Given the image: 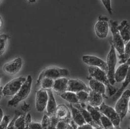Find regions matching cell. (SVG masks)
<instances>
[{"label": "cell", "mask_w": 130, "mask_h": 129, "mask_svg": "<svg viewBox=\"0 0 130 129\" xmlns=\"http://www.w3.org/2000/svg\"><path fill=\"white\" fill-rule=\"evenodd\" d=\"M91 76L98 81L102 83L106 86L109 91V96H113L118 91V89L111 84L106 73L100 68L90 66L88 68Z\"/></svg>", "instance_id": "6da1fadb"}, {"label": "cell", "mask_w": 130, "mask_h": 129, "mask_svg": "<svg viewBox=\"0 0 130 129\" xmlns=\"http://www.w3.org/2000/svg\"><path fill=\"white\" fill-rule=\"evenodd\" d=\"M32 83V78L30 75L28 76L26 80L24 83L22 87L12 99L8 102V105L15 106L21 101L24 100L28 96L30 93Z\"/></svg>", "instance_id": "7a4b0ae2"}, {"label": "cell", "mask_w": 130, "mask_h": 129, "mask_svg": "<svg viewBox=\"0 0 130 129\" xmlns=\"http://www.w3.org/2000/svg\"><path fill=\"white\" fill-rule=\"evenodd\" d=\"M110 43L111 45V49L107 57L106 63L108 69L107 76L110 83L112 85H113L116 82L115 79V68L117 62V59L116 53V49L111 40H110Z\"/></svg>", "instance_id": "3957f363"}, {"label": "cell", "mask_w": 130, "mask_h": 129, "mask_svg": "<svg viewBox=\"0 0 130 129\" xmlns=\"http://www.w3.org/2000/svg\"><path fill=\"white\" fill-rule=\"evenodd\" d=\"M130 98V90H127L123 92L116 104L115 109L119 115L121 121L128 112Z\"/></svg>", "instance_id": "277c9868"}, {"label": "cell", "mask_w": 130, "mask_h": 129, "mask_svg": "<svg viewBox=\"0 0 130 129\" xmlns=\"http://www.w3.org/2000/svg\"><path fill=\"white\" fill-rule=\"evenodd\" d=\"M69 75V72L66 69L56 67H50L41 73L38 80V83L40 84L41 79L44 77H48L55 80L60 78L67 77Z\"/></svg>", "instance_id": "5b68a950"}, {"label": "cell", "mask_w": 130, "mask_h": 129, "mask_svg": "<svg viewBox=\"0 0 130 129\" xmlns=\"http://www.w3.org/2000/svg\"><path fill=\"white\" fill-rule=\"evenodd\" d=\"M26 80V78L20 76L13 79L7 83L2 90L3 94L5 96L15 95Z\"/></svg>", "instance_id": "8992f818"}, {"label": "cell", "mask_w": 130, "mask_h": 129, "mask_svg": "<svg viewBox=\"0 0 130 129\" xmlns=\"http://www.w3.org/2000/svg\"><path fill=\"white\" fill-rule=\"evenodd\" d=\"M111 24V30L112 34V43L117 50L119 55L123 54L125 49V44L120 33L118 29V22L112 20L110 21Z\"/></svg>", "instance_id": "52a82bcc"}, {"label": "cell", "mask_w": 130, "mask_h": 129, "mask_svg": "<svg viewBox=\"0 0 130 129\" xmlns=\"http://www.w3.org/2000/svg\"><path fill=\"white\" fill-rule=\"evenodd\" d=\"M99 109L102 114L106 116L112 122L115 127H119L121 120L119 115L114 108L103 102Z\"/></svg>", "instance_id": "ba28073f"}, {"label": "cell", "mask_w": 130, "mask_h": 129, "mask_svg": "<svg viewBox=\"0 0 130 129\" xmlns=\"http://www.w3.org/2000/svg\"><path fill=\"white\" fill-rule=\"evenodd\" d=\"M108 19L106 17L100 16L95 25V30L96 36L100 39L106 38L108 33Z\"/></svg>", "instance_id": "9c48e42d"}, {"label": "cell", "mask_w": 130, "mask_h": 129, "mask_svg": "<svg viewBox=\"0 0 130 129\" xmlns=\"http://www.w3.org/2000/svg\"><path fill=\"white\" fill-rule=\"evenodd\" d=\"M82 59L83 62L85 64L100 68L106 73H108V69L106 62L100 58L93 56H83Z\"/></svg>", "instance_id": "30bf717a"}, {"label": "cell", "mask_w": 130, "mask_h": 129, "mask_svg": "<svg viewBox=\"0 0 130 129\" xmlns=\"http://www.w3.org/2000/svg\"><path fill=\"white\" fill-rule=\"evenodd\" d=\"M48 100L47 92L45 90L40 89L36 93V108L39 112L43 111L46 107Z\"/></svg>", "instance_id": "8fae6325"}, {"label": "cell", "mask_w": 130, "mask_h": 129, "mask_svg": "<svg viewBox=\"0 0 130 129\" xmlns=\"http://www.w3.org/2000/svg\"><path fill=\"white\" fill-rule=\"evenodd\" d=\"M82 91H84L89 93L91 90L81 80L69 79L67 91L77 93Z\"/></svg>", "instance_id": "7c38bea8"}, {"label": "cell", "mask_w": 130, "mask_h": 129, "mask_svg": "<svg viewBox=\"0 0 130 129\" xmlns=\"http://www.w3.org/2000/svg\"><path fill=\"white\" fill-rule=\"evenodd\" d=\"M23 60L19 57L4 65V71L8 74L15 75L19 72L22 67Z\"/></svg>", "instance_id": "4fadbf2b"}, {"label": "cell", "mask_w": 130, "mask_h": 129, "mask_svg": "<svg viewBox=\"0 0 130 129\" xmlns=\"http://www.w3.org/2000/svg\"><path fill=\"white\" fill-rule=\"evenodd\" d=\"M130 66V59L127 62L120 65L115 74V79L116 82H120L123 81L127 74Z\"/></svg>", "instance_id": "5bb4252c"}, {"label": "cell", "mask_w": 130, "mask_h": 129, "mask_svg": "<svg viewBox=\"0 0 130 129\" xmlns=\"http://www.w3.org/2000/svg\"><path fill=\"white\" fill-rule=\"evenodd\" d=\"M54 116L59 120H71V113L69 109L64 104L57 106Z\"/></svg>", "instance_id": "9a60e30c"}, {"label": "cell", "mask_w": 130, "mask_h": 129, "mask_svg": "<svg viewBox=\"0 0 130 129\" xmlns=\"http://www.w3.org/2000/svg\"><path fill=\"white\" fill-rule=\"evenodd\" d=\"M118 29L122 37L124 44H126L130 41V25L126 20H123L119 25L118 26Z\"/></svg>", "instance_id": "2e32d148"}, {"label": "cell", "mask_w": 130, "mask_h": 129, "mask_svg": "<svg viewBox=\"0 0 130 129\" xmlns=\"http://www.w3.org/2000/svg\"><path fill=\"white\" fill-rule=\"evenodd\" d=\"M88 79L89 80V87L91 90L96 93L101 94L103 98H107L105 95V85L92 77H89Z\"/></svg>", "instance_id": "e0dca14e"}, {"label": "cell", "mask_w": 130, "mask_h": 129, "mask_svg": "<svg viewBox=\"0 0 130 129\" xmlns=\"http://www.w3.org/2000/svg\"><path fill=\"white\" fill-rule=\"evenodd\" d=\"M69 108L71 111V115L73 118V120L78 126H82L83 125L86 124V122L83 117L80 111L77 108L74 106L72 104L70 103L68 104Z\"/></svg>", "instance_id": "ac0fdd59"}, {"label": "cell", "mask_w": 130, "mask_h": 129, "mask_svg": "<svg viewBox=\"0 0 130 129\" xmlns=\"http://www.w3.org/2000/svg\"><path fill=\"white\" fill-rule=\"evenodd\" d=\"M69 79L66 77L60 78L54 80L53 89L58 94L67 91Z\"/></svg>", "instance_id": "d6986e66"}, {"label": "cell", "mask_w": 130, "mask_h": 129, "mask_svg": "<svg viewBox=\"0 0 130 129\" xmlns=\"http://www.w3.org/2000/svg\"><path fill=\"white\" fill-rule=\"evenodd\" d=\"M103 97L101 94L91 90L89 92L87 103L92 107H100L103 102Z\"/></svg>", "instance_id": "ffe728a7"}, {"label": "cell", "mask_w": 130, "mask_h": 129, "mask_svg": "<svg viewBox=\"0 0 130 129\" xmlns=\"http://www.w3.org/2000/svg\"><path fill=\"white\" fill-rule=\"evenodd\" d=\"M46 91L48 95V100L46 108L48 115L51 117L55 114L57 105L52 91L51 90H48Z\"/></svg>", "instance_id": "44dd1931"}, {"label": "cell", "mask_w": 130, "mask_h": 129, "mask_svg": "<svg viewBox=\"0 0 130 129\" xmlns=\"http://www.w3.org/2000/svg\"><path fill=\"white\" fill-rule=\"evenodd\" d=\"M73 105L74 106H75L76 108H77V109L79 111H80V112L82 113V114L83 115V117L84 118V119H85V120L86 123H88L89 124H90L94 128L101 127L100 126H99V125H98L94 121V120H93L92 118L91 117V116L89 111L86 110V109L83 107L79 103L75 104H73Z\"/></svg>", "instance_id": "7402d4cb"}, {"label": "cell", "mask_w": 130, "mask_h": 129, "mask_svg": "<svg viewBox=\"0 0 130 129\" xmlns=\"http://www.w3.org/2000/svg\"><path fill=\"white\" fill-rule=\"evenodd\" d=\"M86 110L89 111L91 117L95 123L98 125L102 127L101 122V117L102 115L99 107H94L89 105H86Z\"/></svg>", "instance_id": "603a6c76"}, {"label": "cell", "mask_w": 130, "mask_h": 129, "mask_svg": "<svg viewBox=\"0 0 130 129\" xmlns=\"http://www.w3.org/2000/svg\"><path fill=\"white\" fill-rule=\"evenodd\" d=\"M130 83V66L128 69V71L127 73V74L126 76L124 79V82L123 83L121 87L118 89L117 92L113 96L112 100H118L120 96V95L123 93L124 92V90L129 85Z\"/></svg>", "instance_id": "cb8c5ba5"}, {"label": "cell", "mask_w": 130, "mask_h": 129, "mask_svg": "<svg viewBox=\"0 0 130 129\" xmlns=\"http://www.w3.org/2000/svg\"><path fill=\"white\" fill-rule=\"evenodd\" d=\"M59 95L62 99L70 102L71 104H75L79 103L76 93L69 91H66L63 93L59 94Z\"/></svg>", "instance_id": "d4e9b609"}, {"label": "cell", "mask_w": 130, "mask_h": 129, "mask_svg": "<svg viewBox=\"0 0 130 129\" xmlns=\"http://www.w3.org/2000/svg\"><path fill=\"white\" fill-rule=\"evenodd\" d=\"M119 58L120 59L119 63L121 64L127 62L130 59V41L125 44L124 53L121 55H119Z\"/></svg>", "instance_id": "484cf974"}, {"label": "cell", "mask_w": 130, "mask_h": 129, "mask_svg": "<svg viewBox=\"0 0 130 129\" xmlns=\"http://www.w3.org/2000/svg\"><path fill=\"white\" fill-rule=\"evenodd\" d=\"M54 80L48 77H44L41 79L40 84H41V89L48 90H51L53 87Z\"/></svg>", "instance_id": "4316f807"}, {"label": "cell", "mask_w": 130, "mask_h": 129, "mask_svg": "<svg viewBox=\"0 0 130 129\" xmlns=\"http://www.w3.org/2000/svg\"><path fill=\"white\" fill-rule=\"evenodd\" d=\"M8 36L0 34V57L2 56L6 50Z\"/></svg>", "instance_id": "83f0119b"}, {"label": "cell", "mask_w": 130, "mask_h": 129, "mask_svg": "<svg viewBox=\"0 0 130 129\" xmlns=\"http://www.w3.org/2000/svg\"><path fill=\"white\" fill-rule=\"evenodd\" d=\"M101 126L104 129H111L115 127L112 122L103 114L101 117Z\"/></svg>", "instance_id": "f1b7e54d"}, {"label": "cell", "mask_w": 130, "mask_h": 129, "mask_svg": "<svg viewBox=\"0 0 130 129\" xmlns=\"http://www.w3.org/2000/svg\"><path fill=\"white\" fill-rule=\"evenodd\" d=\"M25 117L24 115H21L16 118L15 122V129H24Z\"/></svg>", "instance_id": "f546056e"}, {"label": "cell", "mask_w": 130, "mask_h": 129, "mask_svg": "<svg viewBox=\"0 0 130 129\" xmlns=\"http://www.w3.org/2000/svg\"><path fill=\"white\" fill-rule=\"evenodd\" d=\"M76 94L79 104L87 102L89 97V93L84 91H82L77 93Z\"/></svg>", "instance_id": "4dcf8cb0"}, {"label": "cell", "mask_w": 130, "mask_h": 129, "mask_svg": "<svg viewBox=\"0 0 130 129\" xmlns=\"http://www.w3.org/2000/svg\"><path fill=\"white\" fill-rule=\"evenodd\" d=\"M71 120H60L56 124V129H66Z\"/></svg>", "instance_id": "1f68e13d"}, {"label": "cell", "mask_w": 130, "mask_h": 129, "mask_svg": "<svg viewBox=\"0 0 130 129\" xmlns=\"http://www.w3.org/2000/svg\"><path fill=\"white\" fill-rule=\"evenodd\" d=\"M41 126L42 129H48L50 125V118L48 115H45L41 121Z\"/></svg>", "instance_id": "d6a6232c"}, {"label": "cell", "mask_w": 130, "mask_h": 129, "mask_svg": "<svg viewBox=\"0 0 130 129\" xmlns=\"http://www.w3.org/2000/svg\"><path fill=\"white\" fill-rule=\"evenodd\" d=\"M10 117L8 116H5L2 123L0 124V129H7V126L10 122Z\"/></svg>", "instance_id": "836d02e7"}, {"label": "cell", "mask_w": 130, "mask_h": 129, "mask_svg": "<svg viewBox=\"0 0 130 129\" xmlns=\"http://www.w3.org/2000/svg\"><path fill=\"white\" fill-rule=\"evenodd\" d=\"M101 2L103 3V5L106 7L110 15H112V8H111V1L109 0V1L108 0H106V1L102 0V1H101Z\"/></svg>", "instance_id": "e575fe53"}, {"label": "cell", "mask_w": 130, "mask_h": 129, "mask_svg": "<svg viewBox=\"0 0 130 129\" xmlns=\"http://www.w3.org/2000/svg\"><path fill=\"white\" fill-rule=\"evenodd\" d=\"M29 129H42L41 123L31 121L30 124Z\"/></svg>", "instance_id": "d590c367"}, {"label": "cell", "mask_w": 130, "mask_h": 129, "mask_svg": "<svg viewBox=\"0 0 130 129\" xmlns=\"http://www.w3.org/2000/svg\"><path fill=\"white\" fill-rule=\"evenodd\" d=\"M31 122V116L30 114H28L25 117L24 129H29L30 124Z\"/></svg>", "instance_id": "8d00e7d4"}, {"label": "cell", "mask_w": 130, "mask_h": 129, "mask_svg": "<svg viewBox=\"0 0 130 129\" xmlns=\"http://www.w3.org/2000/svg\"><path fill=\"white\" fill-rule=\"evenodd\" d=\"M17 117H18V116H17V115H16L15 116V117H14V118L11 120V121L9 123V124L7 126V129H15V120H16V119Z\"/></svg>", "instance_id": "74e56055"}, {"label": "cell", "mask_w": 130, "mask_h": 129, "mask_svg": "<svg viewBox=\"0 0 130 129\" xmlns=\"http://www.w3.org/2000/svg\"><path fill=\"white\" fill-rule=\"evenodd\" d=\"M78 126L74 122L73 120H71L69 125L66 129H77Z\"/></svg>", "instance_id": "f35d334b"}, {"label": "cell", "mask_w": 130, "mask_h": 129, "mask_svg": "<svg viewBox=\"0 0 130 129\" xmlns=\"http://www.w3.org/2000/svg\"><path fill=\"white\" fill-rule=\"evenodd\" d=\"M81 127L82 129H94V128L92 125H91L90 124H89L88 123H86L83 125Z\"/></svg>", "instance_id": "ab89813d"}, {"label": "cell", "mask_w": 130, "mask_h": 129, "mask_svg": "<svg viewBox=\"0 0 130 129\" xmlns=\"http://www.w3.org/2000/svg\"><path fill=\"white\" fill-rule=\"evenodd\" d=\"M29 105L27 104H26L25 103H24V105H22V109L23 111H27V110L29 109Z\"/></svg>", "instance_id": "60d3db41"}, {"label": "cell", "mask_w": 130, "mask_h": 129, "mask_svg": "<svg viewBox=\"0 0 130 129\" xmlns=\"http://www.w3.org/2000/svg\"><path fill=\"white\" fill-rule=\"evenodd\" d=\"M4 117V112L3 111V110L0 108V124L2 123Z\"/></svg>", "instance_id": "b9f144b4"}, {"label": "cell", "mask_w": 130, "mask_h": 129, "mask_svg": "<svg viewBox=\"0 0 130 129\" xmlns=\"http://www.w3.org/2000/svg\"><path fill=\"white\" fill-rule=\"evenodd\" d=\"M2 88H0V100L1 99V98H2V94H3V93H2Z\"/></svg>", "instance_id": "7bdbcfd3"}, {"label": "cell", "mask_w": 130, "mask_h": 129, "mask_svg": "<svg viewBox=\"0 0 130 129\" xmlns=\"http://www.w3.org/2000/svg\"><path fill=\"white\" fill-rule=\"evenodd\" d=\"M2 24H3V22H2V18L0 17V28H1L2 27Z\"/></svg>", "instance_id": "ee69618b"}, {"label": "cell", "mask_w": 130, "mask_h": 129, "mask_svg": "<svg viewBox=\"0 0 130 129\" xmlns=\"http://www.w3.org/2000/svg\"><path fill=\"white\" fill-rule=\"evenodd\" d=\"M128 111L130 114V101H129V109H128Z\"/></svg>", "instance_id": "f6af8a7d"}, {"label": "cell", "mask_w": 130, "mask_h": 129, "mask_svg": "<svg viewBox=\"0 0 130 129\" xmlns=\"http://www.w3.org/2000/svg\"><path fill=\"white\" fill-rule=\"evenodd\" d=\"M94 129H104L102 127H98V128H94Z\"/></svg>", "instance_id": "bcb514c9"}, {"label": "cell", "mask_w": 130, "mask_h": 129, "mask_svg": "<svg viewBox=\"0 0 130 129\" xmlns=\"http://www.w3.org/2000/svg\"><path fill=\"white\" fill-rule=\"evenodd\" d=\"M120 129V127H114L113 128H112V129Z\"/></svg>", "instance_id": "7dc6e473"}, {"label": "cell", "mask_w": 130, "mask_h": 129, "mask_svg": "<svg viewBox=\"0 0 130 129\" xmlns=\"http://www.w3.org/2000/svg\"><path fill=\"white\" fill-rule=\"evenodd\" d=\"M29 2L30 3H34V2H35L36 1H35V0H30Z\"/></svg>", "instance_id": "c3c4849f"}, {"label": "cell", "mask_w": 130, "mask_h": 129, "mask_svg": "<svg viewBox=\"0 0 130 129\" xmlns=\"http://www.w3.org/2000/svg\"><path fill=\"white\" fill-rule=\"evenodd\" d=\"M0 82H1V75H0ZM0 88H1V82H0Z\"/></svg>", "instance_id": "681fc988"}, {"label": "cell", "mask_w": 130, "mask_h": 129, "mask_svg": "<svg viewBox=\"0 0 130 129\" xmlns=\"http://www.w3.org/2000/svg\"><path fill=\"white\" fill-rule=\"evenodd\" d=\"M128 129H130V127H129L128 128Z\"/></svg>", "instance_id": "f907efd6"}, {"label": "cell", "mask_w": 130, "mask_h": 129, "mask_svg": "<svg viewBox=\"0 0 130 129\" xmlns=\"http://www.w3.org/2000/svg\"><path fill=\"white\" fill-rule=\"evenodd\" d=\"M129 119H130V117H129Z\"/></svg>", "instance_id": "816d5d0a"}]
</instances>
